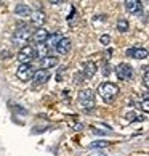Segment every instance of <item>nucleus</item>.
<instances>
[{
    "mask_svg": "<svg viewBox=\"0 0 149 156\" xmlns=\"http://www.w3.org/2000/svg\"><path fill=\"white\" fill-rule=\"evenodd\" d=\"M98 94L104 101L111 103V101L116 100V97L119 95V87L112 82H103L98 87Z\"/></svg>",
    "mask_w": 149,
    "mask_h": 156,
    "instance_id": "nucleus-1",
    "label": "nucleus"
},
{
    "mask_svg": "<svg viewBox=\"0 0 149 156\" xmlns=\"http://www.w3.org/2000/svg\"><path fill=\"white\" fill-rule=\"evenodd\" d=\"M31 36H32V32H31L29 27H27V26H21V27H18V29L15 31V34H13V44L24 47L26 42L31 39Z\"/></svg>",
    "mask_w": 149,
    "mask_h": 156,
    "instance_id": "nucleus-2",
    "label": "nucleus"
},
{
    "mask_svg": "<svg viewBox=\"0 0 149 156\" xmlns=\"http://www.w3.org/2000/svg\"><path fill=\"white\" fill-rule=\"evenodd\" d=\"M79 101H80V105L83 106L85 111H90V109H93V106H95V94L90 89H85L79 94Z\"/></svg>",
    "mask_w": 149,
    "mask_h": 156,
    "instance_id": "nucleus-3",
    "label": "nucleus"
},
{
    "mask_svg": "<svg viewBox=\"0 0 149 156\" xmlns=\"http://www.w3.org/2000/svg\"><path fill=\"white\" fill-rule=\"evenodd\" d=\"M34 73H36V68H34L32 63H21L16 76H18L21 80H31L34 77Z\"/></svg>",
    "mask_w": 149,
    "mask_h": 156,
    "instance_id": "nucleus-4",
    "label": "nucleus"
},
{
    "mask_svg": "<svg viewBox=\"0 0 149 156\" xmlns=\"http://www.w3.org/2000/svg\"><path fill=\"white\" fill-rule=\"evenodd\" d=\"M116 76L120 80H130L133 77V68L127 63H120V65L116 68Z\"/></svg>",
    "mask_w": 149,
    "mask_h": 156,
    "instance_id": "nucleus-5",
    "label": "nucleus"
},
{
    "mask_svg": "<svg viewBox=\"0 0 149 156\" xmlns=\"http://www.w3.org/2000/svg\"><path fill=\"white\" fill-rule=\"evenodd\" d=\"M34 58H36V50H34V47H31V45H24L18 53L19 63H31Z\"/></svg>",
    "mask_w": 149,
    "mask_h": 156,
    "instance_id": "nucleus-6",
    "label": "nucleus"
},
{
    "mask_svg": "<svg viewBox=\"0 0 149 156\" xmlns=\"http://www.w3.org/2000/svg\"><path fill=\"white\" fill-rule=\"evenodd\" d=\"M72 48V42H71V39L69 37H61L58 40V44L55 45V50L58 51L59 55H66V53H69Z\"/></svg>",
    "mask_w": 149,
    "mask_h": 156,
    "instance_id": "nucleus-7",
    "label": "nucleus"
},
{
    "mask_svg": "<svg viewBox=\"0 0 149 156\" xmlns=\"http://www.w3.org/2000/svg\"><path fill=\"white\" fill-rule=\"evenodd\" d=\"M34 87H39V85L45 84L50 79V71L48 69H39V71L34 73Z\"/></svg>",
    "mask_w": 149,
    "mask_h": 156,
    "instance_id": "nucleus-8",
    "label": "nucleus"
},
{
    "mask_svg": "<svg viewBox=\"0 0 149 156\" xmlns=\"http://www.w3.org/2000/svg\"><path fill=\"white\" fill-rule=\"evenodd\" d=\"M125 10L131 15H141L143 13L141 0H125Z\"/></svg>",
    "mask_w": 149,
    "mask_h": 156,
    "instance_id": "nucleus-9",
    "label": "nucleus"
},
{
    "mask_svg": "<svg viewBox=\"0 0 149 156\" xmlns=\"http://www.w3.org/2000/svg\"><path fill=\"white\" fill-rule=\"evenodd\" d=\"M95 73H96V65L93 61H83L82 63V76H83V79H90V77H93L95 76Z\"/></svg>",
    "mask_w": 149,
    "mask_h": 156,
    "instance_id": "nucleus-10",
    "label": "nucleus"
},
{
    "mask_svg": "<svg viewBox=\"0 0 149 156\" xmlns=\"http://www.w3.org/2000/svg\"><path fill=\"white\" fill-rule=\"evenodd\" d=\"M36 56H37L39 60L45 58V56H51V47H50V45H48L47 42H43V44H37Z\"/></svg>",
    "mask_w": 149,
    "mask_h": 156,
    "instance_id": "nucleus-11",
    "label": "nucleus"
},
{
    "mask_svg": "<svg viewBox=\"0 0 149 156\" xmlns=\"http://www.w3.org/2000/svg\"><path fill=\"white\" fill-rule=\"evenodd\" d=\"M50 34L47 32V29H43V27H39V29H36V32L32 34V40L36 44H43V42H47V39H48Z\"/></svg>",
    "mask_w": 149,
    "mask_h": 156,
    "instance_id": "nucleus-12",
    "label": "nucleus"
},
{
    "mask_svg": "<svg viewBox=\"0 0 149 156\" xmlns=\"http://www.w3.org/2000/svg\"><path fill=\"white\" fill-rule=\"evenodd\" d=\"M127 56H131L135 60H146L147 58V50L146 48H128Z\"/></svg>",
    "mask_w": 149,
    "mask_h": 156,
    "instance_id": "nucleus-13",
    "label": "nucleus"
},
{
    "mask_svg": "<svg viewBox=\"0 0 149 156\" xmlns=\"http://www.w3.org/2000/svg\"><path fill=\"white\" fill-rule=\"evenodd\" d=\"M45 21H47V16H45V13H43V11H32V13H31V23H32V24L34 26H42L43 24V23Z\"/></svg>",
    "mask_w": 149,
    "mask_h": 156,
    "instance_id": "nucleus-14",
    "label": "nucleus"
},
{
    "mask_svg": "<svg viewBox=\"0 0 149 156\" xmlns=\"http://www.w3.org/2000/svg\"><path fill=\"white\" fill-rule=\"evenodd\" d=\"M15 13L18 16H22V18H27V16H31L32 10H31L29 5H26V3H18L15 7Z\"/></svg>",
    "mask_w": 149,
    "mask_h": 156,
    "instance_id": "nucleus-15",
    "label": "nucleus"
},
{
    "mask_svg": "<svg viewBox=\"0 0 149 156\" xmlns=\"http://www.w3.org/2000/svg\"><path fill=\"white\" fill-rule=\"evenodd\" d=\"M56 63H58V60L55 56H45V58H42L39 61V65L42 66V69H48V68H53Z\"/></svg>",
    "mask_w": 149,
    "mask_h": 156,
    "instance_id": "nucleus-16",
    "label": "nucleus"
},
{
    "mask_svg": "<svg viewBox=\"0 0 149 156\" xmlns=\"http://www.w3.org/2000/svg\"><path fill=\"white\" fill-rule=\"evenodd\" d=\"M117 29H119V32H127V31L130 29L128 21L125 20V18H120V20L117 21Z\"/></svg>",
    "mask_w": 149,
    "mask_h": 156,
    "instance_id": "nucleus-17",
    "label": "nucleus"
},
{
    "mask_svg": "<svg viewBox=\"0 0 149 156\" xmlns=\"http://www.w3.org/2000/svg\"><path fill=\"white\" fill-rule=\"evenodd\" d=\"M61 37H63L61 34H53V36H48V39H47V44L50 45L51 48H55V45L58 44V40H59Z\"/></svg>",
    "mask_w": 149,
    "mask_h": 156,
    "instance_id": "nucleus-18",
    "label": "nucleus"
},
{
    "mask_svg": "<svg viewBox=\"0 0 149 156\" xmlns=\"http://www.w3.org/2000/svg\"><path fill=\"white\" fill-rule=\"evenodd\" d=\"M100 42H101L103 45H109V44H111V36H107V34L101 36V37H100Z\"/></svg>",
    "mask_w": 149,
    "mask_h": 156,
    "instance_id": "nucleus-19",
    "label": "nucleus"
},
{
    "mask_svg": "<svg viewBox=\"0 0 149 156\" xmlns=\"http://www.w3.org/2000/svg\"><path fill=\"white\" fill-rule=\"evenodd\" d=\"M83 76H82V74H76V76H74V82H76V84H82L83 82Z\"/></svg>",
    "mask_w": 149,
    "mask_h": 156,
    "instance_id": "nucleus-20",
    "label": "nucleus"
},
{
    "mask_svg": "<svg viewBox=\"0 0 149 156\" xmlns=\"http://www.w3.org/2000/svg\"><path fill=\"white\" fill-rule=\"evenodd\" d=\"M125 118H127V121H135V119L138 121V116H136L135 113H128V114H127V116H125Z\"/></svg>",
    "mask_w": 149,
    "mask_h": 156,
    "instance_id": "nucleus-21",
    "label": "nucleus"
},
{
    "mask_svg": "<svg viewBox=\"0 0 149 156\" xmlns=\"http://www.w3.org/2000/svg\"><path fill=\"white\" fill-rule=\"evenodd\" d=\"M107 145V142H95V143H91V147H95V148H100V147H106Z\"/></svg>",
    "mask_w": 149,
    "mask_h": 156,
    "instance_id": "nucleus-22",
    "label": "nucleus"
},
{
    "mask_svg": "<svg viewBox=\"0 0 149 156\" xmlns=\"http://www.w3.org/2000/svg\"><path fill=\"white\" fill-rule=\"evenodd\" d=\"M143 109L149 111V103H147V95H144V101H143Z\"/></svg>",
    "mask_w": 149,
    "mask_h": 156,
    "instance_id": "nucleus-23",
    "label": "nucleus"
},
{
    "mask_svg": "<svg viewBox=\"0 0 149 156\" xmlns=\"http://www.w3.org/2000/svg\"><path fill=\"white\" fill-rule=\"evenodd\" d=\"M103 73H104V76H107V74L111 73V69H109V65H104V71H103Z\"/></svg>",
    "mask_w": 149,
    "mask_h": 156,
    "instance_id": "nucleus-24",
    "label": "nucleus"
},
{
    "mask_svg": "<svg viewBox=\"0 0 149 156\" xmlns=\"http://www.w3.org/2000/svg\"><path fill=\"white\" fill-rule=\"evenodd\" d=\"M50 2L53 3V5H59V3H64L66 0H50Z\"/></svg>",
    "mask_w": 149,
    "mask_h": 156,
    "instance_id": "nucleus-25",
    "label": "nucleus"
},
{
    "mask_svg": "<svg viewBox=\"0 0 149 156\" xmlns=\"http://www.w3.org/2000/svg\"><path fill=\"white\" fill-rule=\"evenodd\" d=\"M143 82H144V87H147V71L144 73V79H143Z\"/></svg>",
    "mask_w": 149,
    "mask_h": 156,
    "instance_id": "nucleus-26",
    "label": "nucleus"
}]
</instances>
